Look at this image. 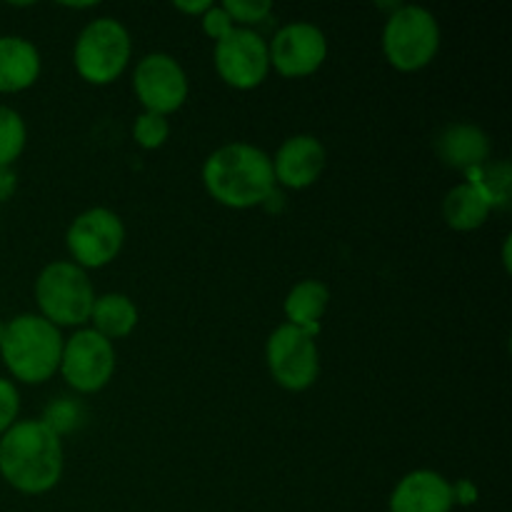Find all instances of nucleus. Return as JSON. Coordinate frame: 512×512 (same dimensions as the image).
Returning <instances> with one entry per match:
<instances>
[{
	"instance_id": "nucleus-1",
	"label": "nucleus",
	"mask_w": 512,
	"mask_h": 512,
	"mask_svg": "<svg viewBox=\"0 0 512 512\" xmlns=\"http://www.w3.org/2000/svg\"><path fill=\"white\" fill-rule=\"evenodd\" d=\"M0 475L25 495H43L63 475V443L43 420H23L0 438Z\"/></svg>"
},
{
	"instance_id": "nucleus-2",
	"label": "nucleus",
	"mask_w": 512,
	"mask_h": 512,
	"mask_svg": "<svg viewBox=\"0 0 512 512\" xmlns=\"http://www.w3.org/2000/svg\"><path fill=\"white\" fill-rule=\"evenodd\" d=\"M203 185L213 200L233 210L268 203L275 193L273 160L265 150L248 143H228L208 155Z\"/></svg>"
},
{
	"instance_id": "nucleus-3",
	"label": "nucleus",
	"mask_w": 512,
	"mask_h": 512,
	"mask_svg": "<svg viewBox=\"0 0 512 512\" xmlns=\"http://www.w3.org/2000/svg\"><path fill=\"white\" fill-rule=\"evenodd\" d=\"M63 335L60 328L40 315H18L3 328L0 355L5 368L15 380L28 385H40L53 378L60 368L63 355Z\"/></svg>"
},
{
	"instance_id": "nucleus-4",
	"label": "nucleus",
	"mask_w": 512,
	"mask_h": 512,
	"mask_svg": "<svg viewBox=\"0 0 512 512\" xmlns=\"http://www.w3.org/2000/svg\"><path fill=\"white\" fill-rule=\"evenodd\" d=\"M35 300L40 318L53 323L55 328H80L93 313L95 290L83 268L68 260H58L40 270L35 280Z\"/></svg>"
},
{
	"instance_id": "nucleus-5",
	"label": "nucleus",
	"mask_w": 512,
	"mask_h": 512,
	"mask_svg": "<svg viewBox=\"0 0 512 512\" xmlns=\"http://www.w3.org/2000/svg\"><path fill=\"white\" fill-rule=\"evenodd\" d=\"M133 55L128 28L115 18H95L80 30L73 48V63L90 85H108L125 73Z\"/></svg>"
},
{
	"instance_id": "nucleus-6",
	"label": "nucleus",
	"mask_w": 512,
	"mask_h": 512,
	"mask_svg": "<svg viewBox=\"0 0 512 512\" xmlns=\"http://www.w3.org/2000/svg\"><path fill=\"white\" fill-rule=\"evenodd\" d=\"M440 50V25L420 5H400L383 28V53L400 73H415L435 60Z\"/></svg>"
},
{
	"instance_id": "nucleus-7",
	"label": "nucleus",
	"mask_w": 512,
	"mask_h": 512,
	"mask_svg": "<svg viewBox=\"0 0 512 512\" xmlns=\"http://www.w3.org/2000/svg\"><path fill=\"white\" fill-rule=\"evenodd\" d=\"M268 370L280 388L290 393H303L318 380L320 353L313 335L295 325H280L265 345Z\"/></svg>"
},
{
	"instance_id": "nucleus-8",
	"label": "nucleus",
	"mask_w": 512,
	"mask_h": 512,
	"mask_svg": "<svg viewBox=\"0 0 512 512\" xmlns=\"http://www.w3.org/2000/svg\"><path fill=\"white\" fill-rule=\"evenodd\" d=\"M125 243V225L113 210L90 208L70 223L65 233L73 263L78 268L98 270L118 258Z\"/></svg>"
},
{
	"instance_id": "nucleus-9",
	"label": "nucleus",
	"mask_w": 512,
	"mask_h": 512,
	"mask_svg": "<svg viewBox=\"0 0 512 512\" xmlns=\"http://www.w3.org/2000/svg\"><path fill=\"white\" fill-rule=\"evenodd\" d=\"M58 370L75 393H98L115 373L113 343L95 333L93 328L78 330L73 338L63 343Z\"/></svg>"
},
{
	"instance_id": "nucleus-10",
	"label": "nucleus",
	"mask_w": 512,
	"mask_h": 512,
	"mask_svg": "<svg viewBox=\"0 0 512 512\" xmlns=\"http://www.w3.org/2000/svg\"><path fill=\"white\" fill-rule=\"evenodd\" d=\"M215 70L225 85L235 90H253L268 78V40L250 28H233L215 43Z\"/></svg>"
},
{
	"instance_id": "nucleus-11",
	"label": "nucleus",
	"mask_w": 512,
	"mask_h": 512,
	"mask_svg": "<svg viewBox=\"0 0 512 512\" xmlns=\"http://www.w3.org/2000/svg\"><path fill=\"white\" fill-rule=\"evenodd\" d=\"M133 90L143 103L145 113H158L168 118L188 100V75L173 55L150 53L135 65Z\"/></svg>"
},
{
	"instance_id": "nucleus-12",
	"label": "nucleus",
	"mask_w": 512,
	"mask_h": 512,
	"mask_svg": "<svg viewBox=\"0 0 512 512\" xmlns=\"http://www.w3.org/2000/svg\"><path fill=\"white\" fill-rule=\"evenodd\" d=\"M270 68L283 78H308L328 58V40L313 23H290L268 43Z\"/></svg>"
},
{
	"instance_id": "nucleus-13",
	"label": "nucleus",
	"mask_w": 512,
	"mask_h": 512,
	"mask_svg": "<svg viewBox=\"0 0 512 512\" xmlns=\"http://www.w3.org/2000/svg\"><path fill=\"white\" fill-rule=\"evenodd\" d=\"M273 160L275 185L290 190H305L323 175L325 155L323 143L315 135H293L278 148Z\"/></svg>"
},
{
	"instance_id": "nucleus-14",
	"label": "nucleus",
	"mask_w": 512,
	"mask_h": 512,
	"mask_svg": "<svg viewBox=\"0 0 512 512\" xmlns=\"http://www.w3.org/2000/svg\"><path fill=\"white\" fill-rule=\"evenodd\" d=\"M453 505V485L433 470H413L390 495V512H450Z\"/></svg>"
},
{
	"instance_id": "nucleus-15",
	"label": "nucleus",
	"mask_w": 512,
	"mask_h": 512,
	"mask_svg": "<svg viewBox=\"0 0 512 512\" xmlns=\"http://www.w3.org/2000/svg\"><path fill=\"white\" fill-rule=\"evenodd\" d=\"M435 150L448 168L470 173L490 160V138L478 125L455 123L438 135Z\"/></svg>"
},
{
	"instance_id": "nucleus-16",
	"label": "nucleus",
	"mask_w": 512,
	"mask_h": 512,
	"mask_svg": "<svg viewBox=\"0 0 512 512\" xmlns=\"http://www.w3.org/2000/svg\"><path fill=\"white\" fill-rule=\"evenodd\" d=\"M40 75V53L30 40L18 35L0 38V93H20Z\"/></svg>"
},
{
	"instance_id": "nucleus-17",
	"label": "nucleus",
	"mask_w": 512,
	"mask_h": 512,
	"mask_svg": "<svg viewBox=\"0 0 512 512\" xmlns=\"http://www.w3.org/2000/svg\"><path fill=\"white\" fill-rule=\"evenodd\" d=\"M330 303V290L328 285L320 280H300L293 285V290L285 298V318L288 325L305 330L308 335L320 333V320H323L325 310Z\"/></svg>"
},
{
	"instance_id": "nucleus-18",
	"label": "nucleus",
	"mask_w": 512,
	"mask_h": 512,
	"mask_svg": "<svg viewBox=\"0 0 512 512\" xmlns=\"http://www.w3.org/2000/svg\"><path fill=\"white\" fill-rule=\"evenodd\" d=\"M90 320H93L95 333L113 343V340L128 338L133 333L135 325H138V308L128 295L105 293L95 298Z\"/></svg>"
},
{
	"instance_id": "nucleus-19",
	"label": "nucleus",
	"mask_w": 512,
	"mask_h": 512,
	"mask_svg": "<svg viewBox=\"0 0 512 512\" xmlns=\"http://www.w3.org/2000/svg\"><path fill=\"white\" fill-rule=\"evenodd\" d=\"M490 215V205L485 203L483 195L470 183H460L445 195L443 200V218L453 230L468 233L485 225Z\"/></svg>"
},
{
	"instance_id": "nucleus-20",
	"label": "nucleus",
	"mask_w": 512,
	"mask_h": 512,
	"mask_svg": "<svg viewBox=\"0 0 512 512\" xmlns=\"http://www.w3.org/2000/svg\"><path fill=\"white\" fill-rule=\"evenodd\" d=\"M465 175H468V183L483 195L490 210L508 208L512 193V173L508 160H488V163H483L480 168L470 170Z\"/></svg>"
},
{
	"instance_id": "nucleus-21",
	"label": "nucleus",
	"mask_w": 512,
	"mask_h": 512,
	"mask_svg": "<svg viewBox=\"0 0 512 512\" xmlns=\"http://www.w3.org/2000/svg\"><path fill=\"white\" fill-rule=\"evenodd\" d=\"M25 138H28V130L20 113L0 105V168H10L20 158Z\"/></svg>"
},
{
	"instance_id": "nucleus-22",
	"label": "nucleus",
	"mask_w": 512,
	"mask_h": 512,
	"mask_svg": "<svg viewBox=\"0 0 512 512\" xmlns=\"http://www.w3.org/2000/svg\"><path fill=\"white\" fill-rule=\"evenodd\" d=\"M40 420H43V423L60 438V435L65 433H75V430L85 423V410L78 400L58 398L45 408L43 418Z\"/></svg>"
},
{
	"instance_id": "nucleus-23",
	"label": "nucleus",
	"mask_w": 512,
	"mask_h": 512,
	"mask_svg": "<svg viewBox=\"0 0 512 512\" xmlns=\"http://www.w3.org/2000/svg\"><path fill=\"white\" fill-rule=\"evenodd\" d=\"M133 138L140 148L158 150L163 148L165 140L170 138V123L165 115L158 113H140L133 123Z\"/></svg>"
},
{
	"instance_id": "nucleus-24",
	"label": "nucleus",
	"mask_w": 512,
	"mask_h": 512,
	"mask_svg": "<svg viewBox=\"0 0 512 512\" xmlns=\"http://www.w3.org/2000/svg\"><path fill=\"white\" fill-rule=\"evenodd\" d=\"M223 8L233 18V23H240L248 28V25L263 23L270 15V10H273V5L268 0H225Z\"/></svg>"
},
{
	"instance_id": "nucleus-25",
	"label": "nucleus",
	"mask_w": 512,
	"mask_h": 512,
	"mask_svg": "<svg viewBox=\"0 0 512 512\" xmlns=\"http://www.w3.org/2000/svg\"><path fill=\"white\" fill-rule=\"evenodd\" d=\"M20 410V395L10 380L0 378V435L15 425Z\"/></svg>"
},
{
	"instance_id": "nucleus-26",
	"label": "nucleus",
	"mask_w": 512,
	"mask_h": 512,
	"mask_svg": "<svg viewBox=\"0 0 512 512\" xmlns=\"http://www.w3.org/2000/svg\"><path fill=\"white\" fill-rule=\"evenodd\" d=\"M200 23H203L205 35H208V38H213L215 43H218V40H223L225 35H228L230 30L235 28L233 18H230V15L225 13L223 5H213V8H210L208 13H205L203 18H200Z\"/></svg>"
},
{
	"instance_id": "nucleus-27",
	"label": "nucleus",
	"mask_w": 512,
	"mask_h": 512,
	"mask_svg": "<svg viewBox=\"0 0 512 512\" xmlns=\"http://www.w3.org/2000/svg\"><path fill=\"white\" fill-rule=\"evenodd\" d=\"M173 8L180 10V13L200 15V18H203V15L213 8V3H210V0H198V3H183V0H178V3H173Z\"/></svg>"
},
{
	"instance_id": "nucleus-28",
	"label": "nucleus",
	"mask_w": 512,
	"mask_h": 512,
	"mask_svg": "<svg viewBox=\"0 0 512 512\" xmlns=\"http://www.w3.org/2000/svg\"><path fill=\"white\" fill-rule=\"evenodd\" d=\"M15 193V173L10 168H0V203Z\"/></svg>"
},
{
	"instance_id": "nucleus-29",
	"label": "nucleus",
	"mask_w": 512,
	"mask_h": 512,
	"mask_svg": "<svg viewBox=\"0 0 512 512\" xmlns=\"http://www.w3.org/2000/svg\"><path fill=\"white\" fill-rule=\"evenodd\" d=\"M3 328H5V325H3V323H0V340H3Z\"/></svg>"
}]
</instances>
